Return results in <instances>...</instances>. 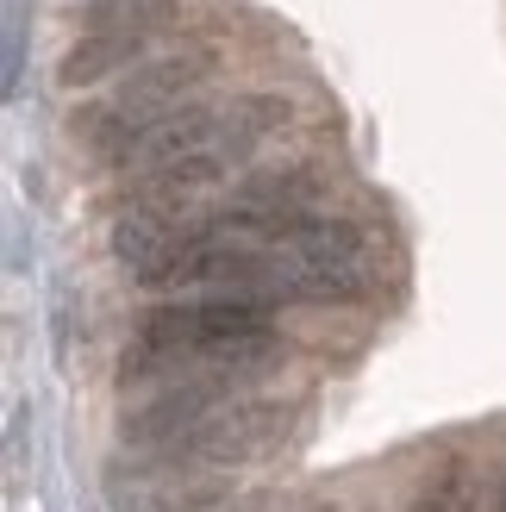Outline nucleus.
<instances>
[{
    "mask_svg": "<svg viewBox=\"0 0 506 512\" xmlns=\"http://www.w3.org/2000/svg\"><path fill=\"white\" fill-rule=\"evenodd\" d=\"M213 63H219L213 50H175V57L144 63V69L125 75V88H119L113 100H100V107L75 113L69 132L82 138L100 163H113L125 138H138L144 125H157V119H169V113H182V107H188V94L213 75Z\"/></svg>",
    "mask_w": 506,
    "mask_h": 512,
    "instance_id": "obj_1",
    "label": "nucleus"
},
{
    "mask_svg": "<svg viewBox=\"0 0 506 512\" xmlns=\"http://www.w3.org/2000/svg\"><path fill=\"white\" fill-rule=\"evenodd\" d=\"M213 512H269L263 500H244V506H213Z\"/></svg>",
    "mask_w": 506,
    "mask_h": 512,
    "instance_id": "obj_7",
    "label": "nucleus"
},
{
    "mask_svg": "<svg viewBox=\"0 0 506 512\" xmlns=\"http://www.w3.org/2000/svg\"><path fill=\"white\" fill-rule=\"evenodd\" d=\"M288 431H294V406L257 400V394H232L225 406H213V413L194 425V438L175 456H194V463H213V469H244V463H263V456L282 450Z\"/></svg>",
    "mask_w": 506,
    "mask_h": 512,
    "instance_id": "obj_2",
    "label": "nucleus"
},
{
    "mask_svg": "<svg viewBox=\"0 0 506 512\" xmlns=\"http://www.w3.org/2000/svg\"><path fill=\"white\" fill-rule=\"evenodd\" d=\"M144 38L150 32H88L82 44H69L63 50V63H57V82L63 88H94V82H107L113 69H125V63H138L144 57Z\"/></svg>",
    "mask_w": 506,
    "mask_h": 512,
    "instance_id": "obj_5",
    "label": "nucleus"
},
{
    "mask_svg": "<svg viewBox=\"0 0 506 512\" xmlns=\"http://www.w3.org/2000/svg\"><path fill=\"white\" fill-rule=\"evenodd\" d=\"M407 512H488V506H482V475H475V463H469V456L444 463V469L419 488V500H413Z\"/></svg>",
    "mask_w": 506,
    "mask_h": 512,
    "instance_id": "obj_6",
    "label": "nucleus"
},
{
    "mask_svg": "<svg viewBox=\"0 0 506 512\" xmlns=\"http://www.w3.org/2000/svg\"><path fill=\"white\" fill-rule=\"evenodd\" d=\"M319 169L313 163H288V169H257V175H244L238 194H232V207L250 213V219H269V225H282V219H300V213H313L319 207Z\"/></svg>",
    "mask_w": 506,
    "mask_h": 512,
    "instance_id": "obj_4",
    "label": "nucleus"
},
{
    "mask_svg": "<svg viewBox=\"0 0 506 512\" xmlns=\"http://www.w3.org/2000/svg\"><path fill=\"white\" fill-rule=\"evenodd\" d=\"M225 100L213 107V100H188L182 113H169V119H157V125H144L138 138H125L119 144V157H113V169L119 175H132V182H144V175H163V169H175V163H188V157H200V150H225ZM244 163V157H238Z\"/></svg>",
    "mask_w": 506,
    "mask_h": 512,
    "instance_id": "obj_3",
    "label": "nucleus"
}]
</instances>
